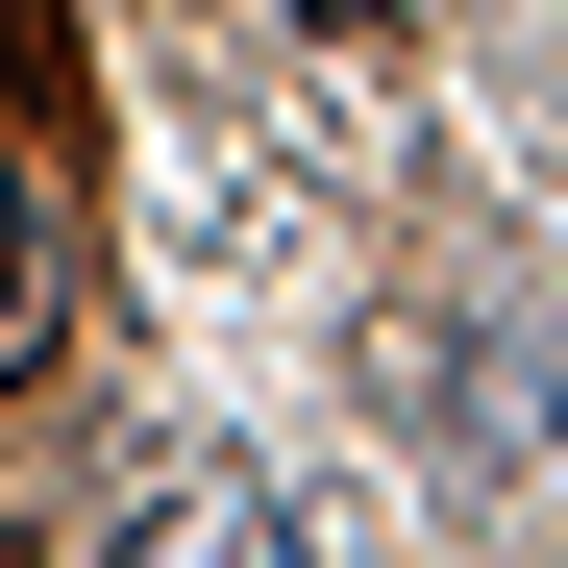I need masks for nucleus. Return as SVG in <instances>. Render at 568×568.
Masks as SVG:
<instances>
[{
    "mask_svg": "<svg viewBox=\"0 0 568 568\" xmlns=\"http://www.w3.org/2000/svg\"><path fill=\"white\" fill-rule=\"evenodd\" d=\"M124 568H322V544H297V519H272V495H247V469H173V495L124 519Z\"/></svg>",
    "mask_w": 568,
    "mask_h": 568,
    "instance_id": "obj_1",
    "label": "nucleus"
},
{
    "mask_svg": "<svg viewBox=\"0 0 568 568\" xmlns=\"http://www.w3.org/2000/svg\"><path fill=\"white\" fill-rule=\"evenodd\" d=\"M544 445H568V396H544Z\"/></svg>",
    "mask_w": 568,
    "mask_h": 568,
    "instance_id": "obj_3",
    "label": "nucleus"
},
{
    "mask_svg": "<svg viewBox=\"0 0 568 568\" xmlns=\"http://www.w3.org/2000/svg\"><path fill=\"white\" fill-rule=\"evenodd\" d=\"M0 322H26V199H0Z\"/></svg>",
    "mask_w": 568,
    "mask_h": 568,
    "instance_id": "obj_2",
    "label": "nucleus"
}]
</instances>
